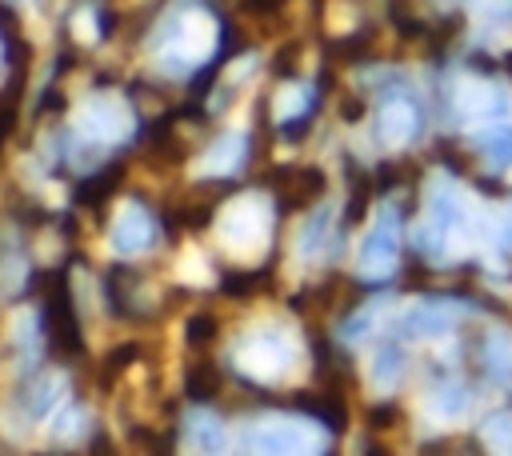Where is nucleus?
Masks as SVG:
<instances>
[{"label":"nucleus","mask_w":512,"mask_h":456,"mask_svg":"<svg viewBox=\"0 0 512 456\" xmlns=\"http://www.w3.org/2000/svg\"><path fill=\"white\" fill-rule=\"evenodd\" d=\"M212 332H216V320L212 316H192L188 320V344H204V340H212Z\"/></svg>","instance_id":"obj_23"},{"label":"nucleus","mask_w":512,"mask_h":456,"mask_svg":"<svg viewBox=\"0 0 512 456\" xmlns=\"http://www.w3.org/2000/svg\"><path fill=\"white\" fill-rule=\"evenodd\" d=\"M232 360L240 368V376L256 380V384H276L292 372L296 364V336L280 324H260V328H248L236 348H232Z\"/></svg>","instance_id":"obj_2"},{"label":"nucleus","mask_w":512,"mask_h":456,"mask_svg":"<svg viewBox=\"0 0 512 456\" xmlns=\"http://www.w3.org/2000/svg\"><path fill=\"white\" fill-rule=\"evenodd\" d=\"M456 108H460L464 120H496V116L508 112V92L496 88V84H480L476 80V84H464L456 92Z\"/></svg>","instance_id":"obj_11"},{"label":"nucleus","mask_w":512,"mask_h":456,"mask_svg":"<svg viewBox=\"0 0 512 456\" xmlns=\"http://www.w3.org/2000/svg\"><path fill=\"white\" fill-rule=\"evenodd\" d=\"M400 376H404V348H400V344L376 348V352H372V364H368V380H372L380 392H388V388L400 384Z\"/></svg>","instance_id":"obj_14"},{"label":"nucleus","mask_w":512,"mask_h":456,"mask_svg":"<svg viewBox=\"0 0 512 456\" xmlns=\"http://www.w3.org/2000/svg\"><path fill=\"white\" fill-rule=\"evenodd\" d=\"M376 312H380V304H372V308H360L352 320H344V340H364L372 328H376Z\"/></svg>","instance_id":"obj_22"},{"label":"nucleus","mask_w":512,"mask_h":456,"mask_svg":"<svg viewBox=\"0 0 512 456\" xmlns=\"http://www.w3.org/2000/svg\"><path fill=\"white\" fill-rule=\"evenodd\" d=\"M268 232H272V208H268V200H260V196H240V200H232V204L224 208L220 224H216V236H220L232 252H256V248H264Z\"/></svg>","instance_id":"obj_3"},{"label":"nucleus","mask_w":512,"mask_h":456,"mask_svg":"<svg viewBox=\"0 0 512 456\" xmlns=\"http://www.w3.org/2000/svg\"><path fill=\"white\" fill-rule=\"evenodd\" d=\"M148 240H152V216L144 212V204H124L112 220V248L132 256V252L148 248Z\"/></svg>","instance_id":"obj_10"},{"label":"nucleus","mask_w":512,"mask_h":456,"mask_svg":"<svg viewBox=\"0 0 512 456\" xmlns=\"http://www.w3.org/2000/svg\"><path fill=\"white\" fill-rule=\"evenodd\" d=\"M500 240L512 248V208H508V216H504V224H500Z\"/></svg>","instance_id":"obj_26"},{"label":"nucleus","mask_w":512,"mask_h":456,"mask_svg":"<svg viewBox=\"0 0 512 456\" xmlns=\"http://www.w3.org/2000/svg\"><path fill=\"white\" fill-rule=\"evenodd\" d=\"M484 364H488V376H492L496 384H512V336H508V332H492V336H488Z\"/></svg>","instance_id":"obj_16"},{"label":"nucleus","mask_w":512,"mask_h":456,"mask_svg":"<svg viewBox=\"0 0 512 456\" xmlns=\"http://www.w3.org/2000/svg\"><path fill=\"white\" fill-rule=\"evenodd\" d=\"M468 404H472V396H468V388H464L460 380H444V384L428 396V408H432L436 420H460V416L468 412Z\"/></svg>","instance_id":"obj_15"},{"label":"nucleus","mask_w":512,"mask_h":456,"mask_svg":"<svg viewBox=\"0 0 512 456\" xmlns=\"http://www.w3.org/2000/svg\"><path fill=\"white\" fill-rule=\"evenodd\" d=\"M504 68H508V72H512V52H508V56H504Z\"/></svg>","instance_id":"obj_27"},{"label":"nucleus","mask_w":512,"mask_h":456,"mask_svg":"<svg viewBox=\"0 0 512 456\" xmlns=\"http://www.w3.org/2000/svg\"><path fill=\"white\" fill-rule=\"evenodd\" d=\"M16 124V96H0V140L12 132Z\"/></svg>","instance_id":"obj_25"},{"label":"nucleus","mask_w":512,"mask_h":456,"mask_svg":"<svg viewBox=\"0 0 512 456\" xmlns=\"http://www.w3.org/2000/svg\"><path fill=\"white\" fill-rule=\"evenodd\" d=\"M484 160H488V168H492V172L512 168V128H508V124L484 136Z\"/></svg>","instance_id":"obj_20"},{"label":"nucleus","mask_w":512,"mask_h":456,"mask_svg":"<svg viewBox=\"0 0 512 456\" xmlns=\"http://www.w3.org/2000/svg\"><path fill=\"white\" fill-rule=\"evenodd\" d=\"M184 436L196 452L204 456H220L224 452V424L212 416V412H192L188 424H184Z\"/></svg>","instance_id":"obj_13"},{"label":"nucleus","mask_w":512,"mask_h":456,"mask_svg":"<svg viewBox=\"0 0 512 456\" xmlns=\"http://www.w3.org/2000/svg\"><path fill=\"white\" fill-rule=\"evenodd\" d=\"M460 316H464V308H460L456 300L432 296V300H420V304H412V308L404 312L400 332H404L408 340H440V336H448V332L460 324Z\"/></svg>","instance_id":"obj_7"},{"label":"nucleus","mask_w":512,"mask_h":456,"mask_svg":"<svg viewBox=\"0 0 512 456\" xmlns=\"http://www.w3.org/2000/svg\"><path fill=\"white\" fill-rule=\"evenodd\" d=\"M396 268V212L380 208L376 224L368 228L364 244H360V276L368 280H384Z\"/></svg>","instance_id":"obj_6"},{"label":"nucleus","mask_w":512,"mask_h":456,"mask_svg":"<svg viewBox=\"0 0 512 456\" xmlns=\"http://www.w3.org/2000/svg\"><path fill=\"white\" fill-rule=\"evenodd\" d=\"M244 148H248V140H244L240 132L220 136V140L204 152L200 172H204V176H228V172H236V168H240V160H244Z\"/></svg>","instance_id":"obj_12"},{"label":"nucleus","mask_w":512,"mask_h":456,"mask_svg":"<svg viewBox=\"0 0 512 456\" xmlns=\"http://www.w3.org/2000/svg\"><path fill=\"white\" fill-rule=\"evenodd\" d=\"M328 220H332L328 208H320L316 216L304 220V228H300V236H296V252H300V260H312V256L320 252V244H324V236H328Z\"/></svg>","instance_id":"obj_19"},{"label":"nucleus","mask_w":512,"mask_h":456,"mask_svg":"<svg viewBox=\"0 0 512 456\" xmlns=\"http://www.w3.org/2000/svg\"><path fill=\"white\" fill-rule=\"evenodd\" d=\"M244 456H324V428L304 416H260L240 432Z\"/></svg>","instance_id":"obj_1"},{"label":"nucleus","mask_w":512,"mask_h":456,"mask_svg":"<svg viewBox=\"0 0 512 456\" xmlns=\"http://www.w3.org/2000/svg\"><path fill=\"white\" fill-rule=\"evenodd\" d=\"M464 232V208L460 196L448 180H436L428 192V216H424V252L428 256H448L452 240Z\"/></svg>","instance_id":"obj_4"},{"label":"nucleus","mask_w":512,"mask_h":456,"mask_svg":"<svg viewBox=\"0 0 512 456\" xmlns=\"http://www.w3.org/2000/svg\"><path fill=\"white\" fill-rule=\"evenodd\" d=\"M132 128V112L120 96H92L84 108H80V132L92 136V140H124Z\"/></svg>","instance_id":"obj_8"},{"label":"nucleus","mask_w":512,"mask_h":456,"mask_svg":"<svg viewBox=\"0 0 512 456\" xmlns=\"http://www.w3.org/2000/svg\"><path fill=\"white\" fill-rule=\"evenodd\" d=\"M480 440L488 448V456H512V412H492L480 428Z\"/></svg>","instance_id":"obj_17"},{"label":"nucleus","mask_w":512,"mask_h":456,"mask_svg":"<svg viewBox=\"0 0 512 456\" xmlns=\"http://www.w3.org/2000/svg\"><path fill=\"white\" fill-rule=\"evenodd\" d=\"M116 180H120V168H104L100 176L84 180V188H80V200H84V204H100L104 196H112V192H116Z\"/></svg>","instance_id":"obj_21"},{"label":"nucleus","mask_w":512,"mask_h":456,"mask_svg":"<svg viewBox=\"0 0 512 456\" xmlns=\"http://www.w3.org/2000/svg\"><path fill=\"white\" fill-rule=\"evenodd\" d=\"M60 396H64V380H60V376H44V380L32 388V396H28V412H32L36 420H44V416H56V408H60Z\"/></svg>","instance_id":"obj_18"},{"label":"nucleus","mask_w":512,"mask_h":456,"mask_svg":"<svg viewBox=\"0 0 512 456\" xmlns=\"http://www.w3.org/2000/svg\"><path fill=\"white\" fill-rule=\"evenodd\" d=\"M416 128H420V112H416V104H412L408 96H392V100L380 108V116H376V136H380L388 148L408 144V140L416 136Z\"/></svg>","instance_id":"obj_9"},{"label":"nucleus","mask_w":512,"mask_h":456,"mask_svg":"<svg viewBox=\"0 0 512 456\" xmlns=\"http://www.w3.org/2000/svg\"><path fill=\"white\" fill-rule=\"evenodd\" d=\"M304 104H308V88H288V96L280 100V116L288 120L292 112H304Z\"/></svg>","instance_id":"obj_24"},{"label":"nucleus","mask_w":512,"mask_h":456,"mask_svg":"<svg viewBox=\"0 0 512 456\" xmlns=\"http://www.w3.org/2000/svg\"><path fill=\"white\" fill-rule=\"evenodd\" d=\"M212 44H216V24L208 20V16H184V20H176V32H172V40L160 48V60H164V68H172V72H184V68H192V64H200L208 52H212Z\"/></svg>","instance_id":"obj_5"}]
</instances>
